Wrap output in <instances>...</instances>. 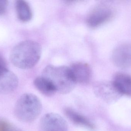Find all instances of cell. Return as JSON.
<instances>
[{
	"instance_id": "8992f818",
	"label": "cell",
	"mask_w": 131,
	"mask_h": 131,
	"mask_svg": "<svg viewBox=\"0 0 131 131\" xmlns=\"http://www.w3.org/2000/svg\"><path fill=\"white\" fill-rule=\"evenodd\" d=\"M112 62L117 67L131 68V44H124L115 48L112 55Z\"/></svg>"
},
{
	"instance_id": "8fae6325",
	"label": "cell",
	"mask_w": 131,
	"mask_h": 131,
	"mask_svg": "<svg viewBox=\"0 0 131 131\" xmlns=\"http://www.w3.org/2000/svg\"><path fill=\"white\" fill-rule=\"evenodd\" d=\"M34 83L37 89L42 94L47 97L53 96L57 92L52 84L43 76L36 78Z\"/></svg>"
},
{
	"instance_id": "7c38bea8",
	"label": "cell",
	"mask_w": 131,
	"mask_h": 131,
	"mask_svg": "<svg viewBox=\"0 0 131 131\" xmlns=\"http://www.w3.org/2000/svg\"><path fill=\"white\" fill-rule=\"evenodd\" d=\"M15 7L18 17L20 21L23 22H27L31 20L32 11L27 2L22 0L17 1Z\"/></svg>"
},
{
	"instance_id": "4fadbf2b",
	"label": "cell",
	"mask_w": 131,
	"mask_h": 131,
	"mask_svg": "<svg viewBox=\"0 0 131 131\" xmlns=\"http://www.w3.org/2000/svg\"><path fill=\"white\" fill-rule=\"evenodd\" d=\"M0 131H16L15 128L10 123L0 119Z\"/></svg>"
},
{
	"instance_id": "9a60e30c",
	"label": "cell",
	"mask_w": 131,
	"mask_h": 131,
	"mask_svg": "<svg viewBox=\"0 0 131 131\" xmlns=\"http://www.w3.org/2000/svg\"><path fill=\"white\" fill-rule=\"evenodd\" d=\"M8 69L4 58L0 55V76Z\"/></svg>"
},
{
	"instance_id": "ba28073f",
	"label": "cell",
	"mask_w": 131,
	"mask_h": 131,
	"mask_svg": "<svg viewBox=\"0 0 131 131\" xmlns=\"http://www.w3.org/2000/svg\"><path fill=\"white\" fill-rule=\"evenodd\" d=\"M112 84L114 90L119 94L131 97V75L117 73L114 77Z\"/></svg>"
},
{
	"instance_id": "9c48e42d",
	"label": "cell",
	"mask_w": 131,
	"mask_h": 131,
	"mask_svg": "<svg viewBox=\"0 0 131 131\" xmlns=\"http://www.w3.org/2000/svg\"><path fill=\"white\" fill-rule=\"evenodd\" d=\"M18 84L16 75L7 69L0 76V94H8L14 91Z\"/></svg>"
},
{
	"instance_id": "7a4b0ae2",
	"label": "cell",
	"mask_w": 131,
	"mask_h": 131,
	"mask_svg": "<svg viewBox=\"0 0 131 131\" xmlns=\"http://www.w3.org/2000/svg\"><path fill=\"white\" fill-rule=\"evenodd\" d=\"M41 76L52 84L57 92L62 94L70 93L77 84L70 68L67 66L48 65L43 70Z\"/></svg>"
},
{
	"instance_id": "3957f363",
	"label": "cell",
	"mask_w": 131,
	"mask_h": 131,
	"mask_svg": "<svg viewBox=\"0 0 131 131\" xmlns=\"http://www.w3.org/2000/svg\"><path fill=\"white\" fill-rule=\"evenodd\" d=\"M42 110L40 99L34 94L27 93L22 95L16 102L15 114L21 121L32 122L38 117Z\"/></svg>"
},
{
	"instance_id": "30bf717a",
	"label": "cell",
	"mask_w": 131,
	"mask_h": 131,
	"mask_svg": "<svg viewBox=\"0 0 131 131\" xmlns=\"http://www.w3.org/2000/svg\"><path fill=\"white\" fill-rule=\"evenodd\" d=\"M64 112L66 117L74 124L89 129L95 128L94 125L88 119L72 108H66Z\"/></svg>"
},
{
	"instance_id": "5b68a950",
	"label": "cell",
	"mask_w": 131,
	"mask_h": 131,
	"mask_svg": "<svg viewBox=\"0 0 131 131\" xmlns=\"http://www.w3.org/2000/svg\"><path fill=\"white\" fill-rule=\"evenodd\" d=\"M42 131H68L66 121L58 114L50 113L45 115L40 121Z\"/></svg>"
},
{
	"instance_id": "5bb4252c",
	"label": "cell",
	"mask_w": 131,
	"mask_h": 131,
	"mask_svg": "<svg viewBox=\"0 0 131 131\" xmlns=\"http://www.w3.org/2000/svg\"><path fill=\"white\" fill-rule=\"evenodd\" d=\"M8 5V1L6 0H0V15L6 12Z\"/></svg>"
},
{
	"instance_id": "6da1fadb",
	"label": "cell",
	"mask_w": 131,
	"mask_h": 131,
	"mask_svg": "<svg viewBox=\"0 0 131 131\" xmlns=\"http://www.w3.org/2000/svg\"><path fill=\"white\" fill-rule=\"evenodd\" d=\"M41 48L37 42L23 41L15 45L10 55L11 61L17 67L22 69L32 68L40 58Z\"/></svg>"
},
{
	"instance_id": "52a82bcc",
	"label": "cell",
	"mask_w": 131,
	"mask_h": 131,
	"mask_svg": "<svg viewBox=\"0 0 131 131\" xmlns=\"http://www.w3.org/2000/svg\"><path fill=\"white\" fill-rule=\"evenodd\" d=\"M69 68L77 84H87L90 82L92 70L88 64L82 62H75Z\"/></svg>"
},
{
	"instance_id": "277c9868",
	"label": "cell",
	"mask_w": 131,
	"mask_h": 131,
	"mask_svg": "<svg viewBox=\"0 0 131 131\" xmlns=\"http://www.w3.org/2000/svg\"><path fill=\"white\" fill-rule=\"evenodd\" d=\"M113 13L112 8L108 5H99L89 15L87 24L90 27H97L109 21L113 16Z\"/></svg>"
}]
</instances>
